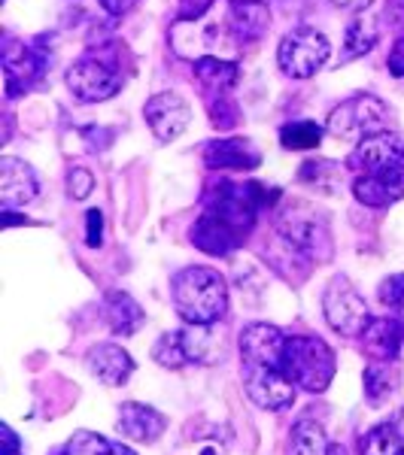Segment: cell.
<instances>
[{"label": "cell", "mask_w": 404, "mask_h": 455, "mask_svg": "<svg viewBox=\"0 0 404 455\" xmlns=\"http://www.w3.org/2000/svg\"><path fill=\"white\" fill-rule=\"evenodd\" d=\"M174 307L186 325H216L229 313V285L213 267L195 264L174 276Z\"/></svg>", "instance_id": "1"}, {"label": "cell", "mask_w": 404, "mask_h": 455, "mask_svg": "<svg viewBox=\"0 0 404 455\" xmlns=\"http://www.w3.org/2000/svg\"><path fill=\"white\" fill-rule=\"evenodd\" d=\"M286 377L304 392H326L335 379L337 358L335 349L319 337H289L283 349V368Z\"/></svg>", "instance_id": "2"}, {"label": "cell", "mask_w": 404, "mask_h": 455, "mask_svg": "<svg viewBox=\"0 0 404 455\" xmlns=\"http://www.w3.org/2000/svg\"><path fill=\"white\" fill-rule=\"evenodd\" d=\"M277 234L298 252H304L313 264H326L335 255L328 219L311 204H292L289 210H283L277 219Z\"/></svg>", "instance_id": "3"}, {"label": "cell", "mask_w": 404, "mask_h": 455, "mask_svg": "<svg viewBox=\"0 0 404 455\" xmlns=\"http://www.w3.org/2000/svg\"><path fill=\"white\" fill-rule=\"evenodd\" d=\"M389 107L374 94H352L343 104H337L328 116V134L341 140H368L374 134H384L389 128Z\"/></svg>", "instance_id": "4"}, {"label": "cell", "mask_w": 404, "mask_h": 455, "mask_svg": "<svg viewBox=\"0 0 404 455\" xmlns=\"http://www.w3.org/2000/svg\"><path fill=\"white\" fill-rule=\"evenodd\" d=\"M350 171L384 180L389 186L404 188V137L399 134H374L368 140L356 143V149L347 158Z\"/></svg>", "instance_id": "5"}, {"label": "cell", "mask_w": 404, "mask_h": 455, "mask_svg": "<svg viewBox=\"0 0 404 455\" xmlns=\"http://www.w3.org/2000/svg\"><path fill=\"white\" fill-rule=\"evenodd\" d=\"M328 58H332V43L317 28H295L277 46V64L292 79H311Z\"/></svg>", "instance_id": "6"}, {"label": "cell", "mask_w": 404, "mask_h": 455, "mask_svg": "<svg viewBox=\"0 0 404 455\" xmlns=\"http://www.w3.org/2000/svg\"><path fill=\"white\" fill-rule=\"evenodd\" d=\"M322 310H326L328 325L343 337H362L371 325L368 304H365V298L359 295V289L347 276H335V280L326 285Z\"/></svg>", "instance_id": "7"}, {"label": "cell", "mask_w": 404, "mask_h": 455, "mask_svg": "<svg viewBox=\"0 0 404 455\" xmlns=\"http://www.w3.org/2000/svg\"><path fill=\"white\" fill-rule=\"evenodd\" d=\"M64 83H68L70 94L79 104H101V100H109L122 88V73L104 58L83 55L68 68Z\"/></svg>", "instance_id": "8"}, {"label": "cell", "mask_w": 404, "mask_h": 455, "mask_svg": "<svg viewBox=\"0 0 404 455\" xmlns=\"http://www.w3.org/2000/svg\"><path fill=\"white\" fill-rule=\"evenodd\" d=\"M244 388L262 410H286L295 401V383L280 368H249L244 364Z\"/></svg>", "instance_id": "9"}, {"label": "cell", "mask_w": 404, "mask_h": 455, "mask_svg": "<svg viewBox=\"0 0 404 455\" xmlns=\"http://www.w3.org/2000/svg\"><path fill=\"white\" fill-rule=\"evenodd\" d=\"M143 116H146V122H149L152 134H156L158 140L171 143L176 137H182V131L189 128V122H192V107L176 92H158L146 100Z\"/></svg>", "instance_id": "10"}, {"label": "cell", "mask_w": 404, "mask_h": 455, "mask_svg": "<svg viewBox=\"0 0 404 455\" xmlns=\"http://www.w3.org/2000/svg\"><path fill=\"white\" fill-rule=\"evenodd\" d=\"M286 337L277 325L268 322H253L240 331V355L249 368H283Z\"/></svg>", "instance_id": "11"}, {"label": "cell", "mask_w": 404, "mask_h": 455, "mask_svg": "<svg viewBox=\"0 0 404 455\" xmlns=\"http://www.w3.org/2000/svg\"><path fill=\"white\" fill-rule=\"evenodd\" d=\"M43 68H46V58L36 52L34 46H28L21 40H6L4 43L6 98H19L21 92H28L43 76Z\"/></svg>", "instance_id": "12"}, {"label": "cell", "mask_w": 404, "mask_h": 455, "mask_svg": "<svg viewBox=\"0 0 404 455\" xmlns=\"http://www.w3.org/2000/svg\"><path fill=\"white\" fill-rule=\"evenodd\" d=\"M204 164L213 171H253L262 164V152L249 137H219L204 146Z\"/></svg>", "instance_id": "13"}, {"label": "cell", "mask_w": 404, "mask_h": 455, "mask_svg": "<svg viewBox=\"0 0 404 455\" xmlns=\"http://www.w3.org/2000/svg\"><path fill=\"white\" fill-rule=\"evenodd\" d=\"M40 195V180H36L34 167L19 158L0 161V204L4 210L25 207Z\"/></svg>", "instance_id": "14"}, {"label": "cell", "mask_w": 404, "mask_h": 455, "mask_svg": "<svg viewBox=\"0 0 404 455\" xmlns=\"http://www.w3.org/2000/svg\"><path fill=\"white\" fill-rule=\"evenodd\" d=\"M165 428H167V419L158 410H152L149 403H137V401L122 403L119 431L128 440H134V443H156V440L165 435Z\"/></svg>", "instance_id": "15"}, {"label": "cell", "mask_w": 404, "mask_h": 455, "mask_svg": "<svg viewBox=\"0 0 404 455\" xmlns=\"http://www.w3.org/2000/svg\"><path fill=\"white\" fill-rule=\"evenodd\" d=\"M88 371L104 386H125L134 373V358L119 343H101L88 352Z\"/></svg>", "instance_id": "16"}, {"label": "cell", "mask_w": 404, "mask_h": 455, "mask_svg": "<svg viewBox=\"0 0 404 455\" xmlns=\"http://www.w3.org/2000/svg\"><path fill=\"white\" fill-rule=\"evenodd\" d=\"M362 340H365V352H368L374 362H395L404 349V319H395V315L371 319Z\"/></svg>", "instance_id": "17"}, {"label": "cell", "mask_w": 404, "mask_h": 455, "mask_svg": "<svg viewBox=\"0 0 404 455\" xmlns=\"http://www.w3.org/2000/svg\"><path fill=\"white\" fill-rule=\"evenodd\" d=\"M268 28H271V12L264 6V0H231L229 31L234 34V40L255 43L268 34Z\"/></svg>", "instance_id": "18"}, {"label": "cell", "mask_w": 404, "mask_h": 455, "mask_svg": "<svg viewBox=\"0 0 404 455\" xmlns=\"http://www.w3.org/2000/svg\"><path fill=\"white\" fill-rule=\"evenodd\" d=\"M143 310L141 304H137L134 298L128 295V291H107L104 295V322L109 325V331L113 334H122V337H131L141 331L143 325Z\"/></svg>", "instance_id": "19"}, {"label": "cell", "mask_w": 404, "mask_h": 455, "mask_svg": "<svg viewBox=\"0 0 404 455\" xmlns=\"http://www.w3.org/2000/svg\"><path fill=\"white\" fill-rule=\"evenodd\" d=\"M182 349H186L189 362L198 364H216L225 358V337L213 325H189L180 331Z\"/></svg>", "instance_id": "20"}, {"label": "cell", "mask_w": 404, "mask_h": 455, "mask_svg": "<svg viewBox=\"0 0 404 455\" xmlns=\"http://www.w3.org/2000/svg\"><path fill=\"white\" fill-rule=\"evenodd\" d=\"M192 243L207 255H231L234 249L240 243H246V240L238 237V234H234L229 225L219 222V219L201 212V219H198L192 228Z\"/></svg>", "instance_id": "21"}, {"label": "cell", "mask_w": 404, "mask_h": 455, "mask_svg": "<svg viewBox=\"0 0 404 455\" xmlns=\"http://www.w3.org/2000/svg\"><path fill=\"white\" fill-rule=\"evenodd\" d=\"M195 76L201 79V85L213 94H229L234 83H238V64L225 61L219 55H204L195 58Z\"/></svg>", "instance_id": "22"}, {"label": "cell", "mask_w": 404, "mask_h": 455, "mask_svg": "<svg viewBox=\"0 0 404 455\" xmlns=\"http://www.w3.org/2000/svg\"><path fill=\"white\" fill-rule=\"evenodd\" d=\"M377 19L368 16V12H359L347 25V34H343V61L371 52L374 43H377Z\"/></svg>", "instance_id": "23"}, {"label": "cell", "mask_w": 404, "mask_h": 455, "mask_svg": "<svg viewBox=\"0 0 404 455\" xmlns=\"http://www.w3.org/2000/svg\"><path fill=\"white\" fill-rule=\"evenodd\" d=\"M352 195H356V201L365 204V207L386 210V207H392L395 201H401L404 188L389 186L384 180H374V176H359V180L352 182Z\"/></svg>", "instance_id": "24"}, {"label": "cell", "mask_w": 404, "mask_h": 455, "mask_svg": "<svg viewBox=\"0 0 404 455\" xmlns=\"http://www.w3.org/2000/svg\"><path fill=\"white\" fill-rule=\"evenodd\" d=\"M328 437L322 431L319 422L301 419L292 431V443H289V455H328Z\"/></svg>", "instance_id": "25"}, {"label": "cell", "mask_w": 404, "mask_h": 455, "mask_svg": "<svg viewBox=\"0 0 404 455\" xmlns=\"http://www.w3.org/2000/svg\"><path fill=\"white\" fill-rule=\"evenodd\" d=\"M280 143H283V149H292V152L317 149L322 143V128L317 122H289L280 128Z\"/></svg>", "instance_id": "26"}, {"label": "cell", "mask_w": 404, "mask_h": 455, "mask_svg": "<svg viewBox=\"0 0 404 455\" xmlns=\"http://www.w3.org/2000/svg\"><path fill=\"white\" fill-rule=\"evenodd\" d=\"M362 379H365V395H368V401H384L395 388V379H399L395 362H371L368 368H365Z\"/></svg>", "instance_id": "27"}, {"label": "cell", "mask_w": 404, "mask_h": 455, "mask_svg": "<svg viewBox=\"0 0 404 455\" xmlns=\"http://www.w3.org/2000/svg\"><path fill=\"white\" fill-rule=\"evenodd\" d=\"M362 455H404V443L399 431L389 425H377L362 437Z\"/></svg>", "instance_id": "28"}, {"label": "cell", "mask_w": 404, "mask_h": 455, "mask_svg": "<svg viewBox=\"0 0 404 455\" xmlns=\"http://www.w3.org/2000/svg\"><path fill=\"white\" fill-rule=\"evenodd\" d=\"M152 358L161 364V368H182V364L189 362L186 358V349H182V337L180 331H167V334H161L158 340H156V347H152Z\"/></svg>", "instance_id": "29"}, {"label": "cell", "mask_w": 404, "mask_h": 455, "mask_svg": "<svg viewBox=\"0 0 404 455\" xmlns=\"http://www.w3.org/2000/svg\"><path fill=\"white\" fill-rule=\"evenodd\" d=\"M301 182H311V186H319L326 192H335L337 182H341V167L335 161H304Z\"/></svg>", "instance_id": "30"}, {"label": "cell", "mask_w": 404, "mask_h": 455, "mask_svg": "<svg viewBox=\"0 0 404 455\" xmlns=\"http://www.w3.org/2000/svg\"><path fill=\"white\" fill-rule=\"evenodd\" d=\"M109 450L113 443L107 437L94 435V431H77L58 455H109Z\"/></svg>", "instance_id": "31"}, {"label": "cell", "mask_w": 404, "mask_h": 455, "mask_svg": "<svg viewBox=\"0 0 404 455\" xmlns=\"http://www.w3.org/2000/svg\"><path fill=\"white\" fill-rule=\"evenodd\" d=\"M380 304L389 307V310H404V274H392L380 283L377 289Z\"/></svg>", "instance_id": "32"}, {"label": "cell", "mask_w": 404, "mask_h": 455, "mask_svg": "<svg viewBox=\"0 0 404 455\" xmlns=\"http://www.w3.org/2000/svg\"><path fill=\"white\" fill-rule=\"evenodd\" d=\"M210 122L216 124L219 131L238 124V107L229 100V94H219V104H210Z\"/></svg>", "instance_id": "33"}, {"label": "cell", "mask_w": 404, "mask_h": 455, "mask_svg": "<svg viewBox=\"0 0 404 455\" xmlns=\"http://www.w3.org/2000/svg\"><path fill=\"white\" fill-rule=\"evenodd\" d=\"M94 188V176L85 171V167H73L68 173V195L73 201H85Z\"/></svg>", "instance_id": "34"}, {"label": "cell", "mask_w": 404, "mask_h": 455, "mask_svg": "<svg viewBox=\"0 0 404 455\" xmlns=\"http://www.w3.org/2000/svg\"><path fill=\"white\" fill-rule=\"evenodd\" d=\"M101 243H104V212L88 210L85 212V246L98 249Z\"/></svg>", "instance_id": "35"}, {"label": "cell", "mask_w": 404, "mask_h": 455, "mask_svg": "<svg viewBox=\"0 0 404 455\" xmlns=\"http://www.w3.org/2000/svg\"><path fill=\"white\" fill-rule=\"evenodd\" d=\"M0 443H4L0 455H25V450H21V440L16 437V431H12L10 425H0Z\"/></svg>", "instance_id": "36"}, {"label": "cell", "mask_w": 404, "mask_h": 455, "mask_svg": "<svg viewBox=\"0 0 404 455\" xmlns=\"http://www.w3.org/2000/svg\"><path fill=\"white\" fill-rule=\"evenodd\" d=\"M386 64H389V73H392V76L404 79V36L395 40V46H392V52H389Z\"/></svg>", "instance_id": "37"}, {"label": "cell", "mask_w": 404, "mask_h": 455, "mask_svg": "<svg viewBox=\"0 0 404 455\" xmlns=\"http://www.w3.org/2000/svg\"><path fill=\"white\" fill-rule=\"evenodd\" d=\"M137 0H101V6L109 12V16H125L128 10H134Z\"/></svg>", "instance_id": "38"}, {"label": "cell", "mask_w": 404, "mask_h": 455, "mask_svg": "<svg viewBox=\"0 0 404 455\" xmlns=\"http://www.w3.org/2000/svg\"><path fill=\"white\" fill-rule=\"evenodd\" d=\"M335 6H341V10H352V12H362L371 6V0H332Z\"/></svg>", "instance_id": "39"}, {"label": "cell", "mask_w": 404, "mask_h": 455, "mask_svg": "<svg viewBox=\"0 0 404 455\" xmlns=\"http://www.w3.org/2000/svg\"><path fill=\"white\" fill-rule=\"evenodd\" d=\"M392 428L399 431V437H401V443H404V410H399V413H395V419H392Z\"/></svg>", "instance_id": "40"}, {"label": "cell", "mask_w": 404, "mask_h": 455, "mask_svg": "<svg viewBox=\"0 0 404 455\" xmlns=\"http://www.w3.org/2000/svg\"><path fill=\"white\" fill-rule=\"evenodd\" d=\"M109 455H137L131 446H122V443H113V450H109Z\"/></svg>", "instance_id": "41"}, {"label": "cell", "mask_w": 404, "mask_h": 455, "mask_svg": "<svg viewBox=\"0 0 404 455\" xmlns=\"http://www.w3.org/2000/svg\"><path fill=\"white\" fill-rule=\"evenodd\" d=\"M328 455H347V450H343L341 443H332V446H328Z\"/></svg>", "instance_id": "42"}]
</instances>
